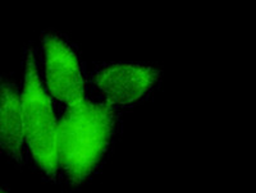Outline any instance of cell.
<instances>
[{
	"instance_id": "obj_3",
	"label": "cell",
	"mask_w": 256,
	"mask_h": 193,
	"mask_svg": "<svg viewBox=\"0 0 256 193\" xmlns=\"http://www.w3.org/2000/svg\"><path fill=\"white\" fill-rule=\"evenodd\" d=\"M41 46L50 94L67 106L82 103L84 78L76 50L60 35L50 32L42 35Z\"/></svg>"
},
{
	"instance_id": "obj_4",
	"label": "cell",
	"mask_w": 256,
	"mask_h": 193,
	"mask_svg": "<svg viewBox=\"0 0 256 193\" xmlns=\"http://www.w3.org/2000/svg\"><path fill=\"white\" fill-rule=\"evenodd\" d=\"M160 72L152 65L116 63L102 65L92 73V81L108 105H130L148 94L156 85Z\"/></svg>"
},
{
	"instance_id": "obj_2",
	"label": "cell",
	"mask_w": 256,
	"mask_h": 193,
	"mask_svg": "<svg viewBox=\"0 0 256 193\" xmlns=\"http://www.w3.org/2000/svg\"><path fill=\"white\" fill-rule=\"evenodd\" d=\"M20 104L27 151L41 172L54 178L59 173L58 120L41 82L35 53L30 47L24 50Z\"/></svg>"
},
{
	"instance_id": "obj_1",
	"label": "cell",
	"mask_w": 256,
	"mask_h": 193,
	"mask_svg": "<svg viewBox=\"0 0 256 193\" xmlns=\"http://www.w3.org/2000/svg\"><path fill=\"white\" fill-rule=\"evenodd\" d=\"M116 111L105 103L84 99L67 106L58 122L59 170L70 183L81 185L95 172L110 146Z\"/></svg>"
},
{
	"instance_id": "obj_6",
	"label": "cell",
	"mask_w": 256,
	"mask_h": 193,
	"mask_svg": "<svg viewBox=\"0 0 256 193\" xmlns=\"http://www.w3.org/2000/svg\"><path fill=\"white\" fill-rule=\"evenodd\" d=\"M0 193H13V192L9 190L8 187H6L3 183H0Z\"/></svg>"
},
{
	"instance_id": "obj_5",
	"label": "cell",
	"mask_w": 256,
	"mask_h": 193,
	"mask_svg": "<svg viewBox=\"0 0 256 193\" xmlns=\"http://www.w3.org/2000/svg\"><path fill=\"white\" fill-rule=\"evenodd\" d=\"M0 152L18 163L24 160L27 152L20 90L3 76H0Z\"/></svg>"
}]
</instances>
